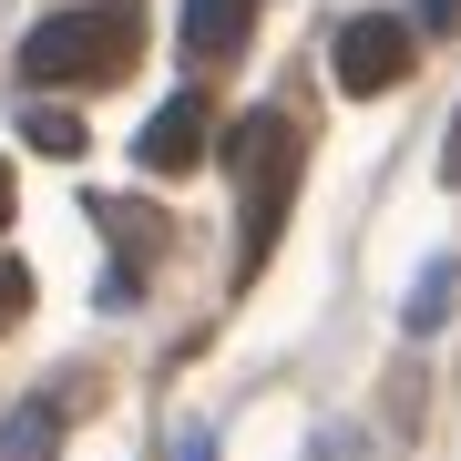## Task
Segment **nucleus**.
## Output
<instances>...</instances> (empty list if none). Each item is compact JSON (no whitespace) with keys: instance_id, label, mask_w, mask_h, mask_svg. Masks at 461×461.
<instances>
[{"instance_id":"1","label":"nucleus","mask_w":461,"mask_h":461,"mask_svg":"<svg viewBox=\"0 0 461 461\" xmlns=\"http://www.w3.org/2000/svg\"><path fill=\"white\" fill-rule=\"evenodd\" d=\"M144 51V11L133 0H83V11H51L21 41V83H113Z\"/></svg>"},{"instance_id":"2","label":"nucleus","mask_w":461,"mask_h":461,"mask_svg":"<svg viewBox=\"0 0 461 461\" xmlns=\"http://www.w3.org/2000/svg\"><path fill=\"white\" fill-rule=\"evenodd\" d=\"M226 165H236V185H247L236 277H257L267 247H277V226H287V195H297V123H287V113H247V123L226 133Z\"/></svg>"},{"instance_id":"3","label":"nucleus","mask_w":461,"mask_h":461,"mask_svg":"<svg viewBox=\"0 0 461 461\" xmlns=\"http://www.w3.org/2000/svg\"><path fill=\"white\" fill-rule=\"evenodd\" d=\"M329 72H339V93H390V83H411V21H390V11H359L348 32L329 41Z\"/></svg>"},{"instance_id":"4","label":"nucleus","mask_w":461,"mask_h":461,"mask_svg":"<svg viewBox=\"0 0 461 461\" xmlns=\"http://www.w3.org/2000/svg\"><path fill=\"white\" fill-rule=\"evenodd\" d=\"M133 154H144V175H195L205 154H215V103H205V93L154 103V123L133 133Z\"/></svg>"},{"instance_id":"5","label":"nucleus","mask_w":461,"mask_h":461,"mask_svg":"<svg viewBox=\"0 0 461 461\" xmlns=\"http://www.w3.org/2000/svg\"><path fill=\"white\" fill-rule=\"evenodd\" d=\"M257 32V0H185V51L195 62H236Z\"/></svg>"},{"instance_id":"6","label":"nucleus","mask_w":461,"mask_h":461,"mask_svg":"<svg viewBox=\"0 0 461 461\" xmlns=\"http://www.w3.org/2000/svg\"><path fill=\"white\" fill-rule=\"evenodd\" d=\"M62 451V411L51 400H21L11 420H0V461H51Z\"/></svg>"},{"instance_id":"7","label":"nucleus","mask_w":461,"mask_h":461,"mask_svg":"<svg viewBox=\"0 0 461 461\" xmlns=\"http://www.w3.org/2000/svg\"><path fill=\"white\" fill-rule=\"evenodd\" d=\"M441 308H451V257H430V277L411 287V308H400V318H411V329H441Z\"/></svg>"},{"instance_id":"8","label":"nucleus","mask_w":461,"mask_h":461,"mask_svg":"<svg viewBox=\"0 0 461 461\" xmlns=\"http://www.w3.org/2000/svg\"><path fill=\"white\" fill-rule=\"evenodd\" d=\"M21 133H32L41 154H83V123H72V113H51V103H32V113H21Z\"/></svg>"},{"instance_id":"9","label":"nucleus","mask_w":461,"mask_h":461,"mask_svg":"<svg viewBox=\"0 0 461 461\" xmlns=\"http://www.w3.org/2000/svg\"><path fill=\"white\" fill-rule=\"evenodd\" d=\"M21 308H32V267L0 257V318H21Z\"/></svg>"},{"instance_id":"10","label":"nucleus","mask_w":461,"mask_h":461,"mask_svg":"<svg viewBox=\"0 0 461 461\" xmlns=\"http://www.w3.org/2000/svg\"><path fill=\"white\" fill-rule=\"evenodd\" d=\"M165 461H215V430H175V451Z\"/></svg>"},{"instance_id":"11","label":"nucleus","mask_w":461,"mask_h":461,"mask_svg":"<svg viewBox=\"0 0 461 461\" xmlns=\"http://www.w3.org/2000/svg\"><path fill=\"white\" fill-rule=\"evenodd\" d=\"M420 21L430 32H461V0H420Z\"/></svg>"},{"instance_id":"12","label":"nucleus","mask_w":461,"mask_h":461,"mask_svg":"<svg viewBox=\"0 0 461 461\" xmlns=\"http://www.w3.org/2000/svg\"><path fill=\"white\" fill-rule=\"evenodd\" d=\"M441 175L461 185V113H451V133H441Z\"/></svg>"},{"instance_id":"13","label":"nucleus","mask_w":461,"mask_h":461,"mask_svg":"<svg viewBox=\"0 0 461 461\" xmlns=\"http://www.w3.org/2000/svg\"><path fill=\"white\" fill-rule=\"evenodd\" d=\"M0 226H11V165H0Z\"/></svg>"}]
</instances>
